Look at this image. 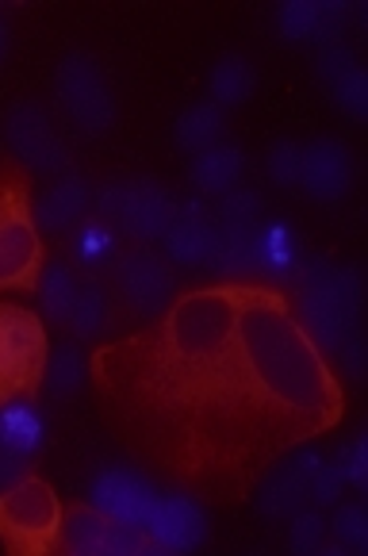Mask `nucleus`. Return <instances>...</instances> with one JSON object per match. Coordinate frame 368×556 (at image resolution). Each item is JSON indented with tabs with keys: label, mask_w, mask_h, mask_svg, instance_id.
Wrapping results in <instances>:
<instances>
[{
	"label": "nucleus",
	"mask_w": 368,
	"mask_h": 556,
	"mask_svg": "<svg viewBox=\"0 0 368 556\" xmlns=\"http://www.w3.org/2000/svg\"><path fill=\"white\" fill-rule=\"evenodd\" d=\"M254 66H250V58L242 54H223L219 62H215L212 70V104L227 108V104H242V100H250V92H254Z\"/></svg>",
	"instance_id": "nucleus-20"
},
{
	"label": "nucleus",
	"mask_w": 368,
	"mask_h": 556,
	"mask_svg": "<svg viewBox=\"0 0 368 556\" xmlns=\"http://www.w3.org/2000/svg\"><path fill=\"white\" fill-rule=\"evenodd\" d=\"M177 147L180 150H212L215 142H219V135H223V108L219 104H196V108H189V112L180 115L177 119Z\"/></svg>",
	"instance_id": "nucleus-21"
},
{
	"label": "nucleus",
	"mask_w": 368,
	"mask_h": 556,
	"mask_svg": "<svg viewBox=\"0 0 368 556\" xmlns=\"http://www.w3.org/2000/svg\"><path fill=\"white\" fill-rule=\"evenodd\" d=\"M365 450H368V442H365V438H357V442L350 445V453H345V465H338V468H342V476H350V480L357 483V488H365V483H368Z\"/></svg>",
	"instance_id": "nucleus-34"
},
{
	"label": "nucleus",
	"mask_w": 368,
	"mask_h": 556,
	"mask_svg": "<svg viewBox=\"0 0 368 556\" xmlns=\"http://www.w3.org/2000/svg\"><path fill=\"white\" fill-rule=\"evenodd\" d=\"M4 139H9L12 157L31 173H62L69 165L66 142L58 139L47 108L35 100L12 104L9 119H4Z\"/></svg>",
	"instance_id": "nucleus-8"
},
{
	"label": "nucleus",
	"mask_w": 368,
	"mask_h": 556,
	"mask_svg": "<svg viewBox=\"0 0 368 556\" xmlns=\"http://www.w3.org/2000/svg\"><path fill=\"white\" fill-rule=\"evenodd\" d=\"M89 207V185L81 177H62L58 185H50L35 204V227L39 230H66Z\"/></svg>",
	"instance_id": "nucleus-18"
},
{
	"label": "nucleus",
	"mask_w": 368,
	"mask_h": 556,
	"mask_svg": "<svg viewBox=\"0 0 368 556\" xmlns=\"http://www.w3.org/2000/svg\"><path fill=\"white\" fill-rule=\"evenodd\" d=\"M319 468V457H300V460H288V465H277L265 483V495H262V515L269 518H292L307 507L312 500V476Z\"/></svg>",
	"instance_id": "nucleus-14"
},
{
	"label": "nucleus",
	"mask_w": 368,
	"mask_h": 556,
	"mask_svg": "<svg viewBox=\"0 0 368 556\" xmlns=\"http://www.w3.org/2000/svg\"><path fill=\"white\" fill-rule=\"evenodd\" d=\"M62 538V507L50 483L24 476L0 491V541L16 556H47Z\"/></svg>",
	"instance_id": "nucleus-3"
},
{
	"label": "nucleus",
	"mask_w": 368,
	"mask_h": 556,
	"mask_svg": "<svg viewBox=\"0 0 368 556\" xmlns=\"http://www.w3.org/2000/svg\"><path fill=\"white\" fill-rule=\"evenodd\" d=\"M0 438L20 453V457H31L42 445V422L35 415V407L27 403H9L0 410Z\"/></svg>",
	"instance_id": "nucleus-22"
},
{
	"label": "nucleus",
	"mask_w": 368,
	"mask_h": 556,
	"mask_svg": "<svg viewBox=\"0 0 368 556\" xmlns=\"http://www.w3.org/2000/svg\"><path fill=\"white\" fill-rule=\"evenodd\" d=\"M280 31H284L288 42H327L334 47L338 35H342L345 24V4H327V0H288L277 16Z\"/></svg>",
	"instance_id": "nucleus-13"
},
{
	"label": "nucleus",
	"mask_w": 368,
	"mask_h": 556,
	"mask_svg": "<svg viewBox=\"0 0 368 556\" xmlns=\"http://www.w3.org/2000/svg\"><path fill=\"white\" fill-rule=\"evenodd\" d=\"M342 468L338 465H327V468H315V476H312V495L319 503H334L338 500V491H342Z\"/></svg>",
	"instance_id": "nucleus-32"
},
{
	"label": "nucleus",
	"mask_w": 368,
	"mask_h": 556,
	"mask_svg": "<svg viewBox=\"0 0 368 556\" xmlns=\"http://www.w3.org/2000/svg\"><path fill=\"white\" fill-rule=\"evenodd\" d=\"M42 380H47L54 395H74L77 388L89 380V361H85V353L77 350V345H62V350L54 353V361H50L47 377Z\"/></svg>",
	"instance_id": "nucleus-26"
},
{
	"label": "nucleus",
	"mask_w": 368,
	"mask_h": 556,
	"mask_svg": "<svg viewBox=\"0 0 368 556\" xmlns=\"http://www.w3.org/2000/svg\"><path fill=\"white\" fill-rule=\"evenodd\" d=\"M300 185L307 189V197L322 200V204L342 200L353 185V157L345 150V142L315 139L312 147H303Z\"/></svg>",
	"instance_id": "nucleus-11"
},
{
	"label": "nucleus",
	"mask_w": 368,
	"mask_h": 556,
	"mask_svg": "<svg viewBox=\"0 0 368 556\" xmlns=\"http://www.w3.org/2000/svg\"><path fill=\"white\" fill-rule=\"evenodd\" d=\"M112 280L119 300L127 303V312L154 319L177 295V280H173L169 265L154 254V250H123L112 257Z\"/></svg>",
	"instance_id": "nucleus-7"
},
{
	"label": "nucleus",
	"mask_w": 368,
	"mask_h": 556,
	"mask_svg": "<svg viewBox=\"0 0 368 556\" xmlns=\"http://www.w3.org/2000/svg\"><path fill=\"white\" fill-rule=\"evenodd\" d=\"M24 472H27V457H20V453L0 438V491L24 480Z\"/></svg>",
	"instance_id": "nucleus-33"
},
{
	"label": "nucleus",
	"mask_w": 368,
	"mask_h": 556,
	"mask_svg": "<svg viewBox=\"0 0 368 556\" xmlns=\"http://www.w3.org/2000/svg\"><path fill=\"white\" fill-rule=\"evenodd\" d=\"M295 254H300V242H295V235L284 227V223L257 227V262H262V273L284 277V273L295 265Z\"/></svg>",
	"instance_id": "nucleus-23"
},
{
	"label": "nucleus",
	"mask_w": 368,
	"mask_h": 556,
	"mask_svg": "<svg viewBox=\"0 0 368 556\" xmlns=\"http://www.w3.org/2000/svg\"><path fill=\"white\" fill-rule=\"evenodd\" d=\"M42 273L31 180L16 157L0 162V288H31Z\"/></svg>",
	"instance_id": "nucleus-2"
},
{
	"label": "nucleus",
	"mask_w": 368,
	"mask_h": 556,
	"mask_svg": "<svg viewBox=\"0 0 368 556\" xmlns=\"http://www.w3.org/2000/svg\"><path fill=\"white\" fill-rule=\"evenodd\" d=\"M47 377V330L39 315L0 303V407L39 392Z\"/></svg>",
	"instance_id": "nucleus-4"
},
{
	"label": "nucleus",
	"mask_w": 368,
	"mask_h": 556,
	"mask_svg": "<svg viewBox=\"0 0 368 556\" xmlns=\"http://www.w3.org/2000/svg\"><path fill=\"white\" fill-rule=\"evenodd\" d=\"M245 169V157L238 147H212L204 150V154L192 162V185H196L200 192H212V197H223V192H230L238 185V177H242Z\"/></svg>",
	"instance_id": "nucleus-19"
},
{
	"label": "nucleus",
	"mask_w": 368,
	"mask_h": 556,
	"mask_svg": "<svg viewBox=\"0 0 368 556\" xmlns=\"http://www.w3.org/2000/svg\"><path fill=\"white\" fill-rule=\"evenodd\" d=\"M119 434L192 488L242 495L280 457L338 426L345 395L292 300L215 280L89 361Z\"/></svg>",
	"instance_id": "nucleus-1"
},
{
	"label": "nucleus",
	"mask_w": 368,
	"mask_h": 556,
	"mask_svg": "<svg viewBox=\"0 0 368 556\" xmlns=\"http://www.w3.org/2000/svg\"><path fill=\"white\" fill-rule=\"evenodd\" d=\"M334 533H338V545H342V548H353V553H365V548H368V515H365V507L350 503V507L338 510Z\"/></svg>",
	"instance_id": "nucleus-29"
},
{
	"label": "nucleus",
	"mask_w": 368,
	"mask_h": 556,
	"mask_svg": "<svg viewBox=\"0 0 368 556\" xmlns=\"http://www.w3.org/2000/svg\"><path fill=\"white\" fill-rule=\"evenodd\" d=\"M300 165H303V147L292 139L277 142L269 154V173L277 185H300Z\"/></svg>",
	"instance_id": "nucleus-30"
},
{
	"label": "nucleus",
	"mask_w": 368,
	"mask_h": 556,
	"mask_svg": "<svg viewBox=\"0 0 368 556\" xmlns=\"http://www.w3.org/2000/svg\"><path fill=\"white\" fill-rule=\"evenodd\" d=\"M207 265H212L223 280L262 277V262H257V223L254 227L215 230V245H212V254H207Z\"/></svg>",
	"instance_id": "nucleus-16"
},
{
	"label": "nucleus",
	"mask_w": 368,
	"mask_h": 556,
	"mask_svg": "<svg viewBox=\"0 0 368 556\" xmlns=\"http://www.w3.org/2000/svg\"><path fill=\"white\" fill-rule=\"evenodd\" d=\"M77 257H81L85 265L112 262L115 257V238H112V230H107L104 219H92L77 230Z\"/></svg>",
	"instance_id": "nucleus-28"
},
{
	"label": "nucleus",
	"mask_w": 368,
	"mask_h": 556,
	"mask_svg": "<svg viewBox=\"0 0 368 556\" xmlns=\"http://www.w3.org/2000/svg\"><path fill=\"white\" fill-rule=\"evenodd\" d=\"M58 545L74 556H142V553H154L147 530L112 522V518L100 515L97 507H74L69 510V518L62 522V538H58Z\"/></svg>",
	"instance_id": "nucleus-9"
},
{
	"label": "nucleus",
	"mask_w": 368,
	"mask_h": 556,
	"mask_svg": "<svg viewBox=\"0 0 368 556\" xmlns=\"http://www.w3.org/2000/svg\"><path fill=\"white\" fill-rule=\"evenodd\" d=\"M147 538L154 553H189L204 541V510L189 495L157 500L154 515L147 522Z\"/></svg>",
	"instance_id": "nucleus-12"
},
{
	"label": "nucleus",
	"mask_w": 368,
	"mask_h": 556,
	"mask_svg": "<svg viewBox=\"0 0 368 556\" xmlns=\"http://www.w3.org/2000/svg\"><path fill=\"white\" fill-rule=\"evenodd\" d=\"M92 507L112 518V522L147 530L150 515H154V507H157V495L139 472H131V468H104V472L97 476V483H92Z\"/></svg>",
	"instance_id": "nucleus-10"
},
{
	"label": "nucleus",
	"mask_w": 368,
	"mask_h": 556,
	"mask_svg": "<svg viewBox=\"0 0 368 556\" xmlns=\"http://www.w3.org/2000/svg\"><path fill=\"white\" fill-rule=\"evenodd\" d=\"M295 526H292V548L295 553H315L322 541V533H327V522H322L315 510H300V515H292Z\"/></svg>",
	"instance_id": "nucleus-31"
},
{
	"label": "nucleus",
	"mask_w": 368,
	"mask_h": 556,
	"mask_svg": "<svg viewBox=\"0 0 368 556\" xmlns=\"http://www.w3.org/2000/svg\"><path fill=\"white\" fill-rule=\"evenodd\" d=\"M58 100H62L66 115L74 119V127H81L85 135L112 131L115 100L97 58L77 50V54H66L58 62Z\"/></svg>",
	"instance_id": "nucleus-6"
},
{
	"label": "nucleus",
	"mask_w": 368,
	"mask_h": 556,
	"mask_svg": "<svg viewBox=\"0 0 368 556\" xmlns=\"http://www.w3.org/2000/svg\"><path fill=\"white\" fill-rule=\"evenodd\" d=\"M9 54V31H4V20H0V62Z\"/></svg>",
	"instance_id": "nucleus-35"
},
{
	"label": "nucleus",
	"mask_w": 368,
	"mask_h": 556,
	"mask_svg": "<svg viewBox=\"0 0 368 556\" xmlns=\"http://www.w3.org/2000/svg\"><path fill=\"white\" fill-rule=\"evenodd\" d=\"M319 74H322V81L330 85L338 104H342L353 119H365L368 115V77H365V70L357 66L353 50H345L342 42L327 47L319 58Z\"/></svg>",
	"instance_id": "nucleus-15"
},
{
	"label": "nucleus",
	"mask_w": 368,
	"mask_h": 556,
	"mask_svg": "<svg viewBox=\"0 0 368 556\" xmlns=\"http://www.w3.org/2000/svg\"><path fill=\"white\" fill-rule=\"evenodd\" d=\"M39 300H42V312L58 323H69V312H74V300H77V285H74V273L66 265H50L39 280Z\"/></svg>",
	"instance_id": "nucleus-25"
},
{
	"label": "nucleus",
	"mask_w": 368,
	"mask_h": 556,
	"mask_svg": "<svg viewBox=\"0 0 368 556\" xmlns=\"http://www.w3.org/2000/svg\"><path fill=\"white\" fill-rule=\"evenodd\" d=\"M215 223L212 215L204 212L200 204H185L177 207V219L173 227L165 230V242H169V257L173 262H185V265H200L207 262L215 245Z\"/></svg>",
	"instance_id": "nucleus-17"
},
{
	"label": "nucleus",
	"mask_w": 368,
	"mask_h": 556,
	"mask_svg": "<svg viewBox=\"0 0 368 556\" xmlns=\"http://www.w3.org/2000/svg\"><path fill=\"white\" fill-rule=\"evenodd\" d=\"M69 327H74L77 338H100L107 327H112V312H107V295L100 285H85L77 288L74 312H69Z\"/></svg>",
	"instance_id": "nucleus-24"
},
{
	"label": "nucleus",
	"mask_w": 368,
	"mask_h": 556,
	"mask_svg": "<svg viewBox=\"0 0 368 556\" xmlns=\"http://www.w3.org/2000/svg\"><path fill=\"white\" fill-rule=\"evenodd\" d=\"M257 215H262V197H257L254 189L223 192V204H219L223 227H254Z\"/></svg>",
	"instance_id": "nucleus-27"
},
{
	"label": "nucleus",
	"mask_w": 368,
	"mask_h": 556,
	"mask_svg": "<svg viewBox=\"0 0 368 556\" xmlns=\"http://www.w3.org/2000/svg\"><path fill=\"white\" fill-rule=\"evenodd\" d=\"M97 215L112 227L127 230L131 238H165V230L177 219V200L169 197L165 185L157 180H115L100 192Z\"/></svg>",
	"instance_id": "nucleus-5"
}]
</instances>
